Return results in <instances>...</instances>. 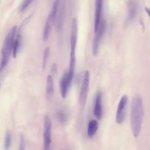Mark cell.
<instances>
[{
	"instance_id": "obj_1",
	"label": "cell",
	"mask_w": 150,
	"mask_h": 150,
	"mask_svg": "<svg viewBox=\"0 0 150 150\" xmlns=\"http://www.w3.org/2000/svg\"><path fill=\"white\" fill-rule=\"evenodd\" d=\"M144 117V107L142 97L135 95L132 100L130 112V124L134 137L137 138L141 128Z\"/></svg>"
},
{
	"instance_id": "obj_2",
	"label": "cell",
	"mask_w": 150,
	"mask_h": 150,
	"mask_svg": "<svg viewBox=\"0 0 150 150\" xmlns=\"http://www.w3.org/2000/svg\"><path fill=\"white\" fill-rule=\"evenodd\" d=\"M16 26H13L6 35L2 49V57L0 64V70H2L8 64L11 54L12 53L13 46L16 33Z\"/></svg>"
},
{
	"instance_id": "obj_3",
	"label": "cell",
	"mask_w": 150,
	"mask_h": 150,
	"mask_svg": "<svg viewBox=\"0 0 150 150\" xmlns=\"http://www.w3.org/2000/svg\"><path fill=\"white\" fill-rule=\"evenodd\" d=\"M60 1L61 0H54L50 12L46 19L43 33V39L44 41H46L49 38L52 27L56 21L57 12Z\"/></svg>"
},
{
	"instance_id": "obj_4",
	"label": "cell",
	"mask_w": 150,
	"mask_h": 150,
	"mask_svg": "<svg viewBox=\"0 0 150 150\" xmlns=\"http://www.w3.org/2000/svg\"><path fill=\"white\" fill-rule=\"evenodd\" d=\"M89 84H90V73L88 70H86L84 72L82 83L81 86V88L80 91L79 97V104L81 108L83 109L86 104L88 93L89 88Z\"/></svg>"
},
{
	"instance_id": "obj_5",
	"label": "cell",
	"mask_w": 150,
	"mask_h": 150,
	"mask_svg": "<svg viewBox=\"0 0 150 150\" xmlns=\"http://www.w3.org/2000/svg\"><path fill=\"white\" fill-rule=\"evenodd\" d=\"M52 121L50 116L46 114L43 120V150H50Z\"/></svg>"
},
{
	"instance_id": "obj_6",
	"label": "cell",
	"mask_w": 150,
	"mask_h": 150,
	"mask_svg": "<svg viewBox=\"0 0 150 150\" xmlns=\"http://www.w3.org/2000/svg\"><path fill=\"white\" fill-rule=\"evenodd\" d=\"M105 22L104 21V19L101 18L97 30L94 32L95 36L93 39V45H92V52L94 56H96L98 53V48L100 46L101 40L103 38V35L105 30Z\"/></svg>"
},
{
	"instance_id": "obj_7",
	"label": "cell",
	"mask_w": 150,
	"mask_h": 150,
	"mask_svg": "<svg viewBox=\"0 0 150 150\" xmlns=\"http://www.w3.org/2000/svg\"><path fill=\"white\" fill-rule=\"evenodd\" d=\"M128 103V97L123 95L120 100L115 114V121L117 124H122L125 117V110Z\"/></svg>"
},
{
	"instance_id": "obj_8",
	"label": "cell",
	"mask_w": 150,
	"mask_h": 150,
	"mask_svg": "<svg viewBox=\"0 0 150 150\" xmlns=\"http://www.w3.org/2000/svg\"><path fill=\"white\" fill-rule=\"evenodd\" d=\"M64 11H65V5H64V1L61 0L59 4V6L58 8V10L57 12L56 18V24L57 29L61 30L63 25L64 22Z\"/></svg>"
},
{
	"instance_id": "obj_9",
	"label": "cell",
	"mask_w": 150,
	"mask_h": 150,
	"mask_svg": "<svg viewBox=\"0 0 150 150\" xmlns=\"http://www.w3.org/2000/svg\"><path fill=\"white\" fill-rule=\"evenodd\" d=\"M71 84L69 82L67 72H65L60 81V91L62 97L65 98L67 96L68 90Z\"/></svg>"
},
{
	"instance_id": "obj_10",
	"label": "cell",
	"mask_w": 150,
	"mask_h": 150,
	"mask_svg": "<svg viewBox=\"0 0 150 150\" xmlns=\"http://www.w3.org/2000/svg\"><path fill=\"white\" fill-rule=\"evenodd\" d=\"M103 0H95V18H94V32L97 30L101 19Z\"/></svg>"
},
{
	"instance_id": "obj_11",
	"label": "cell",
	"mask_w": 150,
	"mask_h": 150,
	"mask_svg": "<svg viewBox=\"0 0 150 150\" xmlns=\"http://www.w3.org/2000/svg\"><path fill=\"white\" fill-rule=\"evenodd\" d=\"M102 93L99 91L97 93L94 104V114L96 118L100 120L102 117Z\"/></svg>"
},
{
	"instance_id": "obj_12",
	"label": "cell",
	"mask_w": 150,
	"mask_h": 150,
	"mask_svg": "<svg viewBox=\"0 0 150 150\" xmlns=\"http://www.w3.org/2000/svg\"><path fill=\"white\" fill-rule=\"evenodd\" d=\"M137 10V4L135 0H129L128 3V12L127 22L131 23L135 16Z\"/></svg>"
},
{
	"instance_id": "obj_13",
	"label": "cell",
	"mask_w": 150,
	"mask_h": 150,
	"mask_svg": "<svg viewBox=\"0 0 150 150\" xmlns=\"http://www.w3.org/2000/svg\"><path fill=\"white\" fill-rule=\"evenodd\" d=\"M46 93L47 98H50L54 93V82L53 77L51 75H48L46 79Z\"/></svg>"
},
{
	"instance_id": "obj_14",
	"label": "cell",
	"mask_w": 150,
	"mask_h": 150,
	"mask_svg": "<svg viewBox=\"0 0 150 150\" xmlns=\"http://www.w3.org/2000/svg\"><path fill=\"white\" fill-rule=\"evenodd\" d=\"M98 127V122L96 120H91L87 127V136L89 138H91L97 131Z\"/></svg>"
},
{
	"instance_id": "obj_15",
	"label": "cell",
	"mask_w": 150,
	"mask_h": 150,
	"mask_svg": "<svg viewBox=\"0 0 150 150\" xmlns=\"http://www.w3.org/2000/svg\"><path fill=\"white\" fill-rule=\"evenodd\" d=\"M21 35L20 32H18L17 35H16L15 40H14V43H13V50H12V54L13 57H16L17 53L18 52V50L19 49L20 45H21Z\"/></svg>"
},
{
	"instance_id": "obj_16",
	"label": "cell",
	"mask_w": 150,
	"mask_h": 150,
	"mask_svg": "<svg viewBox=\"0 0 150 150\" xmlns=\"http://www.w3.org/2000/svg\"><path fill=\"white\" fill-rule=\"evenodd\" d=\"M50 56V49L49 47H46L45 49L43 56V60H42V68L44 70L47 64L49 59Z\"/></svg>"
},
{
	"instance_id": "obj_17",
	"label": "cell",
	"mask_w": 150,
	"mask_h": 150,
	"mask_svg": "<svg viewBox=\"0 0 150 150\" xmlns=\"http://www.w3.org/2000/svg\"><path fill=\"white\" fill-rule=\"evenodd\" d=\"M11 140H12V137H11V133L8 131L6 132L5 138V142H4V147L5 150H8L11 146Z\"/></svg>"
},
{
	"instance_id": "obj_18",
	"label": "cell",
	"mask_w": 150,
	"mask_h": 150,
	"mask_svg": "<svg viewBox=\"0 0 150 150\" xmlns=\"http://www.w3.org/2000/svg\"><path fill=\"white\" fill-rule=\"evenodd\" d=\"M57 118L60 122H64L66 120V114L62 111H59L57 114Z\"/></svg>"
},
{
	"instance_id": "obj_19",
	"label": "cell",
	"mask_w": 150,
	"mask_h": 150,
	"mask_svg": "<svg viewBox=\"0 0 150 150\" xmlns=\"http://www.w3.org/2000/svg\"><path fill=\"white\" fill-rule=\"evenodd\" d=\"M33 1V0H24L23 3L21 5V10L23 11L25 9H26L29 6V5L32 3V2Z\"/></svg>"
},
{
	"instance_id": "obj_20",
	"label": "cell",
	"mask_w": 150,
	"mask_h": 150,
	"mask_svg": "<svg viewBox=\"0 0 150 150\" xmlns=\"http://www.w3.org/2000/svg\"><path fill=\"white\" fill-rule=\"evenodd\" d=\"M18 150H25V141L23 136H21L19 149Z\"/></svg>"
},
{
	"instance_id": "obj_21",
	"label": "cell",
	"mask_w": 150,
	"mask_h": 150,
	"mask_svg": "<svg viewBox=\"0 0 150 150\" xmlns=\"http://www.w3.org/2000/svg\"><path fill=\"white\" fill-rule=\"evenodd\" d=\"M51 71H52V73L53 74H56L57 73V65L56 63H53L52 66V69H51Z\"/></svg>"
},
{
	"instance_id": "obj_22",
	"label": "cell",
	"mask_w": 150,
	"mask_h": 150,
	"mask_svg": "<svg viewBox=\"0 0 150 150\" xmlns=\"http://www.w3.org/2000/svg\"><path fill=\"white\" fill-rule=\"evenodd\" d=\"M0 89H1V83H0Z\"/></svg>"
}]
</instances>
